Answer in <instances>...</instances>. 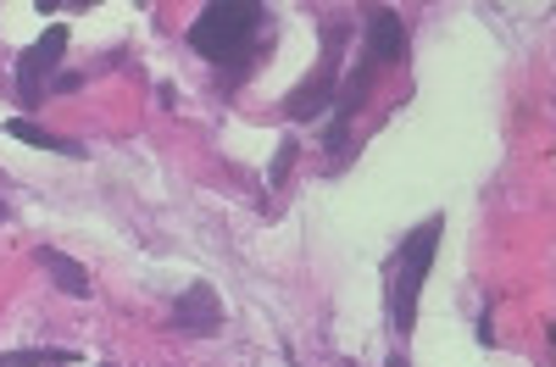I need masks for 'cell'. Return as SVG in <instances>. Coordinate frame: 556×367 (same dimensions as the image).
Segmentation results:
<instances>
[{
    "label": "cell",
    "mask_w": 556,
    "mask_h": 367,
    "mask_svg": "<svg viewBox=\"0 0 556 367\" xmlns=\"http://www.w3.org/2000/svg\"><path fill=\"white\" fill-rule=\"evenodd\" d=\"M262 28V7L256 0H217L190 23V45L206 62H245L251 39Z\"/></svg>",
    "instance_id": "1"
},
{
    "label": "cell",
    "mask_w": 556,
    "mask_h": 367,
    "mask_svg": "<svg viewBox=\"0 0 556 367\" xmlns=\"http://www.w3.org/2000/svg\"><path fill=\"white\" fill-rule=\"evenodd\" d=\"M440 235H445V217H429V223H417L412 235L401 240L395 279H390V312H395L401 340H406V334H412V324H417V295H424V279H429V262H434Z\"/></svg>",
    "instance_id": "2"
},
{
    "label": "cell",
    "mask_w": 556,
    "mask_h": 367,
    "mask_svg": "<svg viewBox=\"0 0 556 367\" xmlns=\"http://www.w3.org/2000/svg\"><path fill=\"white\" fill-rule=\"evenodd\" d=\"M62 51H67V28L51 23V28H45L28 51L17 56V106H23V112H34V106L45 101V78L62 67Z\"/></svg>",
    "instance_id": "3"
},
{
    "label": "cell",
    "mask_w": 556,
    "mask_h": 367,
    "mask_svg": "<svg viewBox=\"0 0 556 367\" xmlns=\"http://www.w3.org/2000/svg\"><path fill=\"white\" fill-rule=\"evenodd\" d=\"M340 45H345V28L334 23L329 28V56H323V67L306 78V84H295L290 89V101H285V117H295V123H306V117H317L323 106L334 101V78H340Z\"/></svg>",
    "instance_id": "4"
},
{
    "label": "cell",
    "mask_w": 556,
    "mask_h": 367,
    "mask_svg": "<svg viewBox=\"0 0 556 367\" xmlns=\"http://www.w3.org/2000/svg\"><path fill=\"white\" fill-rule=\"evenodd\" d=\"M173 329H184V334H217L223 329V306H217V290L206 279H195L173 301Z\"/></svg>",
    "instance_id": "5"
},
{
    "label": "cell",
    "mask_w": 556,
    "mask_h": 367,
    "mask_svg": "<svg viewBox=\"0 0 556 367\" xmlns=\"http://www.w3.org/2000/svg\"><path fill=\"white\" fill-rule=\"evenodd\" d=\"M401 56H406V23L379 7L374 17H367V62L390 67V62H401Z\"/></svg>",
    "instance_id": "6"
},
{
    "label": "cell",
    "mask_w": 556,
    "mask_h": 367,
    "mask_svg": "<svg viewBox=\"0 0 556 367\" xmlns=\"http://www.w3.org/2000/svg\"><path fill=\"white\" fill-rule=\"evenodd\" d=\"M39 267L51 273V284H56L62 295H73V301H89V273H84L73 256H62V251H51V245H39Z\"/></svg>",
    "instance_id": "7"
},
{
    "label": "cell",
    "mask_w": 556,
    "mask_h": 367,
    "mask_svg": "<svg viewBox=\"0 0 556 367\" xmlns=\"http://www.w3.org/2000/svg\"><path fill=\"white\" fill-rule=\"evenodd\" d=\"M7 134H12V140H23V145H34V151H56V156H73V162H84V156H89L84 145L62 140V134L39 128V123H28V117H12V123H7Z\"/></svg>",
    "instance_id": "8"
},
{
    "label": "cell",
    "mask_w": 556,
    "mask_h": 367,
    "mask_svg": "<svg viewBox=\"0 0 556 367\" xmlns=\"http://www.w3.org/2000/svg\"><path fill=\"white\" fill-rule=\"evenodd\" d=\"M295 156H301V145H295V140H285V145H278V156H273V167H267V190H278V184L290 178Z\"/></svg>",
    "instance_id": "9"
},
{
    "label": "cell",
    "mask_w": 556,
    "mask_h": 367,
    "mask_svg": "<svg viewBox=\"0 0 556 367\" xmlns=\"http://www.w3.org/2000/svg\"><path fill=\"white\" fill-rule=\"evenodd\" d=\"M479 345H495V324H490V312L479 317Z\"/></svg>",
    "instance_id": "10"
},
{
    "label": "cell",
    "mask_w": 556,
    "mask_h": 367,
    "mask_svg": "<svg viewBox=\"0 0 556 367\" xmlns=\"http://www.w3.org/2000/svg\"><path fill=\"white\" fill-rule=\"evenodd\" d=\"M390 367H406V356H390Z\"/></svg>",
    "instance_id": "11"
},
{
    "label": "cell",
    "mask_w": 556,
    "mask_h": 367,
    "mask_svg": "<svg viewBox=\"0 0 556 367\" xmlns=\"http://www.w3.org/2000/svg\"><path fill=\"white\" fill-rule=\"evenodd\" d=\"M7 217H12V212H7V201H0V223H7Z\"/></svg>",
    "instance_id": "12"
}]
</instances>
